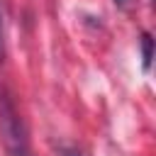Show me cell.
<instances>
[{"label":"cell","mask_w":156,"mask_h":156,"mask_svg":"<svg viewBox=\"0 0 156 156\" xmlns=\"http://www.w3.org/2000/svg\"><path fill=\"white\" fill-rule=\"evenodd\" d=\"M0 139L7 156H32L27 127L7 90H0Z\"/></svg>","instance_id":"6da1fadb"},{"label":"cell","mask_w":156,"mask_h":156,"mask_svg":"<svg viewBox=\"0 0 156 156\" xmlns=\"http://www.w3.org/2000/svg\"><path fill=\"white\" fill-rule=\"evenodd\" d=\"M141 51H144V68H149V63H151V37L149 34H144V39H141Z\"/></svg>","instance_id":"7a4b0ae2"},{"label":"cell","mask_w":156,"mask_h":156,"mask_svg":"<svg viewBox=\"0 0 156 156\" xmlns=\"http://www.w3.org/2000/svg\"><path fill=\"white\" fill-rule=\"evenodd\" d=\"M5 56V34H2V12H0V61Z\"/></svg>","instance_id":"3957f363"},{"label":"cell","mask_w":156,"mask_h":156,"mask_svg":"<svg viewBox=\"0 0 156 156\" xmlns=\"http://www.w3.org/2000/svg\"><path fill=\"white\" fill-rule=\"evenodd\" d=\"M115 2H117V5H127V0H115Z\"/></svg>","instance_id":"277c9868"}]
</instances>
